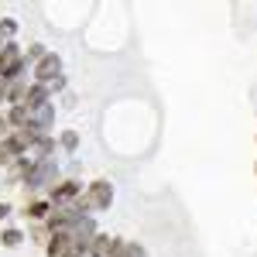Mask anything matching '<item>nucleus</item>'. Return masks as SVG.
Here are the masks:
<instances>
[{
	"mask_svg": "<svg viewBox=\"0 0 257 257\" xmlns=\"http://www.w3.org/2000/svg\"><path fill=\"white\" fill-rule=\"evenodd\" d=\"M4 243H7V247H18V243H21V233H18V230H7V233H4Z\"/></svg>",
	"mask_w": 257,
	"mask_h": 257,
	"instance_id": "9d476101",
	"label": "nucleus"
},
{
	"mask_svg": "<svg viewBox=\"0 0 257 257\" xmlns=\"http://www.w3.org/2000/svg\"><path fill=\"white\" fill-rule=\"evenodd\" d=\"M14 155H18V151H14V144H11V141H4V144H0V165H7Z\"/></svg>",
	"mask_w": 257,
	"mask_h": 257,
	"instance_id": "6e6552de",
	"label": "nucleus"
},
{
	"mask_svg": "<svg viewBox=\"0 0 257 257\" xmlns=\"http://www.w3.org/2000/svg\"><path fill=\"white\" fill-rule=\"evenodd\" d=\"M113 257H144V247L141 243H120Z\"/></svg>",
	"mask_w": 257,
	"mask_h": 257,
	"instance_id": "0eeeda50",
	"label": "nucleus"
},
{
	"mask_svg": "<svg viewBox=\"0 0 257 257\" xmlns=\"http://www.w3.org/2000/svg\"><path fill=\"white\" fill-rule=\"evenodd\" d=\"M7 213H11V209H7V206H4V202H0V219L7 216Z\"/></svg>",
	"mask_w": 257,
	"mask_h": 257,
	"instance_id": "4468645a",
	"label": "nucleus"
},
{
	"mask_svg": "<svg viewBox=\"0 0 257 257\" xmlns=\"http://www.w3.org/2000/svg\"><path fill=\"white\" fill-rule=\"evenodd\" d=\"M79 196V182H62L59 189H55V206L59 202H69V199Z\"/></svg>",
	"mask_w": 257,
	"mask_h": 257,
	"instance_id": "423d86ee",
	"label": "nucleus"
},
{
	"mask_svg": "<svg viewBox=\"0 0 257 257\" xmlns=\"http://www.w3.org/2000/svg\"><path fill=\"white\" fill-rule=\"evenodd\" d=\"M0 48H4V41H0Z\"/></svg>",
	"mask_w": 257,
	"mask_h": 257,
	"instance_id": "2eb2a0df",
	"label": "nucleus"
},
{
	"mask_svg": "<svg viewBox=\"0 0 257 257\" xmlns=\"http://www.w3.org/2000/svg\"><path fill=\"white\" fill-rule=\"evenodd\" d=\"M7 127H11V120H7V117H0V134H11Z\"/></svg>",
	"mask_w": 257,
	"mask_h": 257,
	"instance_id": "ddd939ff",
	"label": "nucleus"
},
{
	"mask_svg": "<svg viewBox=\"0 0 257 257\" xmlns=\"http://www.w3.org/2000/svg\"><path fill=\"white\" fill-rule=\"evenodd\" d=\"M28 110H31V120H28V127H35V131H45V127L52 123V113H55V106H52V103L28 106Z\"/></svg>",
	"mask_w": 257,
	"mask_h": 257,
	"instance_id": "20e7f679",
	"label": "nucleus"
},
{
	"mask_svg": "<svg viewBox=\"0 0 257 257\" xmlns=\"http://www.w3.org/2000/svg\"><path fill=\"white\" fill-rule=\"evenodd\" d=\"M59 72H62V59H59V55H52V52H48V55H41V62L35 65V76H38L41 86H45V82H55Z\"/></svg>",
	"mask_w": 257,
	"mask_h": 257,
	"instance_id": "f03ea898",
	"label": "nucleus"
},
{
	"mask_svg": "<svg viewBox=\"0 0 257 257\" xmlns=\"http://www.w3.org/2000/svg\"><path fill=\"white\" fill-rule=\"evenodd\" d=\"M120 247L117 237H93V243H89V257H113Z\"/></svg>",
	"mask_w": 257,
	"mask_h": 257,
	"instance_id": "39448f33",
	"label": "nucleus"
},
{
	"mask_svg": "<svg viewBox=\"0 0 257 257\" xmlns=\"http://www.w3.org/2000/svg\"><path fill=\"white\" fill-rule=\"evenodd\" d=\"M55 175H59V165H55V161H38V165L28 172V189H41L45 182H52Z\"/></svg>",
	"mask_w": 257,
	"mask_h": 257,
	"instance_id": "f257e3e1",
	"label": "nucleus"
},
{
	"mask_svg": "<svg viewBox=\"0 0 257 257\" xmlns=\"http://www.w3.org/2000/svg\"><path fill=\"white\" fill-rule=\"evenodd\" d=\"M86 202H89L93 209H110V202H113V189H110V182H93Z\"/></svg>",
	"mask_w": 257,
	"mask_h": 257,
	"instance_id": "7ed1b4c3",
	"label": "nucleus"
},
{
	"mask_svg": "<svg viewBox=\"0 0 257 257\" xmlns=\"http://www.w3.org/2000/svg\"><path fill=\"white\" fill-rule=\"evenodd\" d=\"M62 144H65V148H76V134H72V131H69V134H65V138H62Z\"/></svg>",
	"mask_w": 257,
	"mask_h": 257,
	"instance_id": "f8f14e48",
	"label": "nucleus"
},
{
	"mask_svg": "<svg viewBox=\"0 0 257 257\" xmlns=\"http://www.w3.org/2000/svg\"><path fill=\"white\" fill-rule=\"evenodd\" d=\"M14 28H18V24H14V21H11V18H7V21H4V24H0V31H4V35H14Z\"/></svg>",
	"mask_w": 257,
	"mask_h": 257,
	"instance_id": "9b49d317",
	"label": "nucleus"
},
{
	"mask_svg": "<svg viewBox=\"0 0 257 257\" xmlns=\"http://www.w3.org/2000/svg\"><path fill=\"white\" fill-rule=\"evenodd\" d=\"M45 213H48V206H45V202H35V206L28 209V216H35V219H41Z\"/></svg>",
	"mask_w": 257,
	"mask_h": 257,
	"instance_id": "1a4fd4ad",
	"label": "nucleus"
}]
</instances>
